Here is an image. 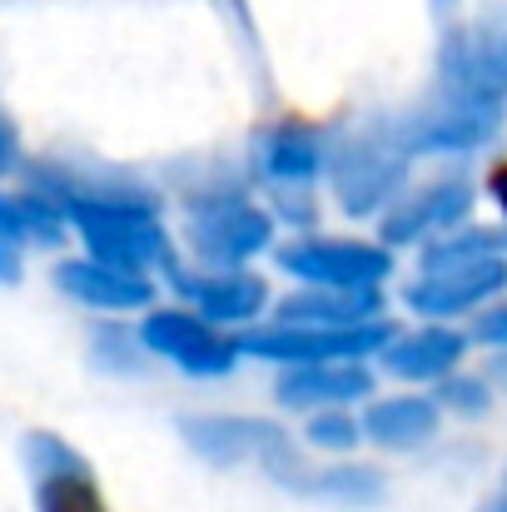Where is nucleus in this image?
<instances>
[{
	"label": "nucleus",
	"instance_id": "nucleus-1",
	"mask_svg": "<svg viewBox=\"0 0 507 512\" xmlns=\"http://www.w3.org/2000/svg\"><path fill=\"white\" fill-rule=\"evenodd\" d=\"M65 214L75 219L90 259L145 274V269H174L169 239L155 219V204L140 194H65Z\"/></svg>",
	"mask_w": 507,
	"mask_h": 512
},
{
	"label": "nucleus",
	"instance_id": "nucleus-2",
	"mask_svg": "<svg viewBox=\"0 0 507 512\" xmlns=\"http://www.w3.org/2000/svg\"><path fill=\"white\" fill-rule=\"evenodd\" d=\"M507 284L503 254H453V249H428L423 254V279L403 289L408 309L418 314H463L498 294Z\"/></svg>",
	"mask_w": 507,
	"mask_h": 512
},
{
	"label": "nucleus",
	"instance_id": "nucleus-3",
	"mask_svg": "<svg viewBox=\"0 0 507 512\" xmlns=\"http://www.w3.org/2000/svg\"><path fill=\"white\" fill-rule=\"evenodd\" d=\"M443 100L503 110L507 100V20L463 30L443 45Z\"/></svg>",
	"mask_w": 507,
	"mask_h": 512
},
{
	"label": "nucleus",
	"instance_id": "nucleus-4",
	"mask_svg": "<svg viewBox=\"0 0 507 512\" xmlns=\"http://www.w3.org/2000/svg\"><path fill=\"white\" fill-rule=\"evenodd\" d=\"M388 324H353V329H319V324H274L239 339V353L279 358V363H334V358H363L373 348H388Z\"/></svg>",
	"mask_w": 507,
	"mask_h": 512
},
{
	"label": "nucleus",
	"instance_id": "nucleus-5",
	"mask_svg": "<svg viewBox=\"0 0 507 512\" xmlns=\"http://www.w3.org/2000/svg\"><path fill=\"white\" fill-rule=\"evenodd\" d=\"M279 264L314 289H378V279L393 269L388 249L358 239H299L279 249Z\"/></svg>",
	"mask_w": 507,
	"mask_h": 512
},
{
	"label": "nucleus",
	"instance_id": "nucleus-6",
	"mask_svg": "<svg viewBox=\"0 0 507 512\" xmlns=\"http://www.w3.org/2000/svg\"><path fill=\"white\" fill-rule=\"evenodd\" d=\"M140 339H145V348H155L160 358L179 363V368L194 373V378H219V373H229L234 358H239V339L219 334L214 319L184 314V309L150 314L145 329H140Z\"/></svg>",
	"mask_w": 507,
	"mask_h": 512
},
{
	"label": "nucleus",
	"instance_id": "nucleus-7",
	"mask_svg": "<svg viewBox=\"0 0 507 512\" xmlns=\"http://www.w3.org/2000/svg\"><path fill=\"white\" fill-rule=\"evenodd\" d=\"M403 140H383V135H358L338 150L334 160V189L338 204L348 214H373L383 199H393L398 179H403Z\"/></svg>",
	"mask_w": 507,
	"mask_h": 512
},
{
	"label": "nucleus",
	"instance_id": "nucleus-8",
	"mask_svg": "<svg viewBox=\"0 0 507 512\" xmlns=\"http://www.w3.org/2000/svg\"><path fill=\"white\" fill-rule=\"evenodd\" d=\"M274 224L264 209L244 204V199H204L189 214V239L209 264H244L249 254H259L269 244Z\"/></svg>",
	"mask_w": 507,
	"mask_h": 512
},
{
	"label": "nucleus",
	"instance_id": "nucleus-9",
	"mask_svg": "<svg viewBox=\"0 0 507 512\" xmlns=\"http://www.w3.org/2000/svg\"><path fill=\"white\" fill-rule=\"evenodd\" d=\"M259 463L269 468V478H279L284 488H294L304 498L314 493V498H334V503H353V508L383 498V478L373 468H309L284 433L269 443V453Z\"/></svg>",
	"mask_w": 507,
	"mask_h": 512
},
{
	"label": "nucleus",
	"instance_id": "nucleus-10",
	"mask_svg": "<svg viewBox=\"0 0 507 512\" xmlns=\"http://www.w3.org/2000/svg\"><path fill=\"white\" fill-rule=\"evenodd\" d=\"M468 209H473V189L458 184V179L413 189L403 204H393V209L383 214V239H388V244H413V239H423L428 229H453Z\"/></svg>",
	"mask_w": 507,
	"mask_h": 512
},
{
	"label": "nucleus",
	"instance_id": "nucleus-11",
	"mask_svg": "<svg viewBox=\"0 0 507 512\" xmlns=\"http://www.w3.org/2000/svg\"><path fill=\"white\" fill-rule=\"evenodd\" d=\"M174 284H179V294L204 314V319H214V324H249L264 304H269V289H264V279H254V274H239V269H229V274H174Z\"/></svg>",
	"mask_w": 507,
	"mask_h": 512
},
{
	"label": "nucleus",
	"instance_id": "nucleus-12",
	"mask_svg": "<svg viewBox=\"0 0 507 512\" xmlns=\"http://www.w3.org/2000/svg\"><path fill=\"white\" fill-rule=\"evenodd\" d=\"M60 289L75 294L90 309H145L155 299L145 274H130V269H115V264H100V259L60 264Z\"/></svg>",
	"mask_w": 507,
	"mask_h": 512
},
{
	"label": "nucleus",
	"instance_id": "nucleus-13",
	"mask_svg": "<svg viewBox=\"0 0 507 512\" xmlns=\"http://www.w3.org/2000/svg\"><path fill=\"white\" fill-rule=\"evenodd\" d=\"M373 383L353 358H334V363H294L279 383V398L289 408H324V403H348L363 398Z\"/></svg>",
	"mask_w": 507,
	"mask_h": 512
},
{
	"label": "nucleus",
	"instance_id": "nucleus-14",
	"mask_svg": "<svg viewBox=\"0 0 507 512\" xmlns=\"http://www.w3.org/2000/svg\"><path fill=\"white\" fill-rule=\"evenodd\" d=\"M184 438L194 453H204L209 463H259L269 453V443L279 438L274 423H254V418H189Z\"/></svg>",
	"mask_w": 507,
	"mask_h": 512
},
{
	"label": "nucleus",
	"instance_id": "nucleus-15",
	"mask_svg": "<svg viewBox=\"0 0 507 512\" xmlns=\"http://www.w3.org/2000/svg\"><path fill=\"white\" fill-rule=\"evenodd\" d=\"M383 309L378 289H314V294H294L279 304L284 324H319V329H353V324H373Z\"/></svg>",
	"mask_w": 507,
	"mask_h": 512
},
{
	"label": "nucleus",
	"instance_id": "nucleus-16",
	"mask_svg": "<svg viewBox=\"0 0 507 512\" xmlns=\"http://www.w3.org/2000/svg\"><path fill=\"white\" fill-rule=\"evenodd\" d=\"M468 339L453 334V329H423V334H408V339H393L383 348V363L388 373L398 378H413V383H433L443 378L458 358H463Z\"/></svg>",
	"mask_w": 507,
	"mask_h": 512
},
{
	"label": "nucleus",
	"instance_id": "nucleus-17",
	"mask_svg": "<svg viewBox=\"0 0 507 512\" xmlns=\"http://www.w3.org/2000/svg\"><path fill=\"white\" fill-rule=\"evenodd\" d=\"M259 165L269 179H289V184H304L324 170V140L299 125V120H284L274 130L259 135Z\"/></svg>",
	"mask_w": 507,
	"mask_h": 512
},
{
	"label": "nucleus",
	"instance_id": "nucleus-18",
	"mask_svg": "<svg viewBox=\"0 0 507 512\" xmlns=\"http://www.w3.org/2000/svg\"><path fill=\"white\" fill-rule=\"evenodd\" d=\"M438 428V408L428 398H378L368 413H363V433L383 448H418L428 443Z\"/></svg>",
	"mask_w": 507,
	"mask_h": 512
},
{
	"label": "nucleus",
	"instance_id": "nucleus-19",
	"mask_svg": "<svg viewBox=\"0 0 507 512\" xmlns=\"http://www.w3.org/2000/svg\"><path fill=\"white\" fill-rule=\"evenodd\" d=\"M40 512H105V498L85 463L40 473Z\"/></svg>",
	"mask_w": 507,
	"mask_h": 512
},
{
	"label": "nucleus",
	"instance_id": "nucleus-20",
	"mask_svg": "<svg viewBox=\"0 0 507 512\" xmlns=\"http://www.w3.org/2000/svg\"><path fill=\"white\" fill-rule=\"evenodd\" d=\"M358 433H363V423H353V418H343V413H314V418H309V443H314V448L343 453V448L358 443Z\"/></svg>",
	"mask_w": 507,
	"mask_h": 512
},
{
	"label": "nucleus",
	"instance_id": "nucleus-21",
	"mask_svg": "<svg viewBox=\"0 0 507 512\" xmlns=\"http://www.w3.org/2000/svg\"><path fill=\"white\" fill-rule=\"evenodd\" d=\"M20 239H25V219L10 199H0V279L20 274Z\"/></svg>",
	"mask_w": 507,
	"mask_h": 512
},
{
	"label": "nucleus",
	"instance_id": "nucleus-22",
	"mask_svg": "<svg viewBox=\"0 0 507 512\" xmlns=\"http://www.w3.org/2000/svg\"><path fill=\"white\" fill-rule=\"evenodd\" d=\"M438 398H443L448 408H458V413H488V388L473 383V378H448V383L438 388Z\"/></svg>",
	"mask_w": 507,
	"mask_h": 512
},
{
	"label": "nucleus",
	"instance_id": "nucleus-23",
	"mask_svg": "<svg viewBox=\"0 0 507 512\" xmlns=\"http://www.w3.org/2000/svg\"><path fill=\"white\" fill-rule=\"evenodd\" d=\"M473 334H478L483 343H498V348H507V304H503V309H493V314H483Z\"/></svg>",
	"mask_w": 507,
	"mask_h": 512
},
{
	"label": "nucleus",
	"instance_id": "nucleus-24",
	"mask_svg": "<svg viewBox=\"0 0 507 512\" xmlns=\"http://www.w3.org/2000/svg\"><path fill=\"white\" fill-rule=\"evenodd\" d=\"M488 194L498 199V209L507 214V160L503 165H493V174H488Z\"/></svg>",
	"mask_w": 507,
	"mask_h": 512
},
{
	"label": "nucleus",
	"instance_id": "nucleus-25",
	"mask_svg": "<svg viewBox=\"0 0 507 512\" xmlns=\"http://www.w3.org/2000/svg\"><path fill=\"white\" fill-rule=\"evenodd\" d=\"M493 373H498V378H507V353H498V358H493Z\"/></svg>",
	"mask_w": 507,
	"mask_h": 512
},
{
	"label": "nucleus",
	"instance_id": "nucleus-26",
	"mask_svg": "<svg viewBox=\"0 0 507 512\" xmlns=\"http://www.w3.org/2000/svg\"><path fill=\"white\" fill-rule=\"evenodd\" d=\"M10 160V140H5V130H0V165Z\"/></svg>",
	"mask_w": 507,
	"mask_h": 512
},
{
	"label": "nucleus",
	"instance_id": "nucleus-27",
	"mask_svg": "<svg viewBox=\"0 0 507 512\" xmlns=\"http://www.w3.org/2000/svg\"><path fill=\"white\" fill-rule=\"evenodd\" d=\"M483 512H507V493H503V498H498V503H488V508H483Z\"/></svg>",
	"mask_w": 507,
	"mask_h": 512
}]
</instances>
